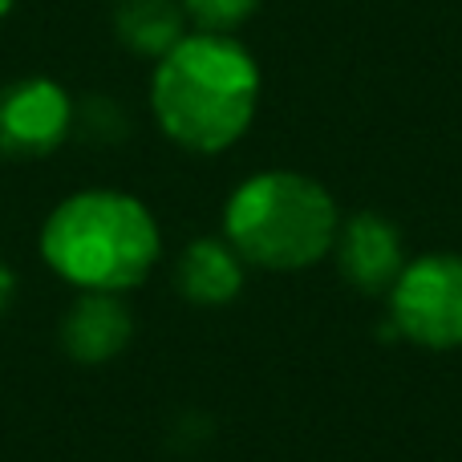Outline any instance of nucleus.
I'll return each mask as SVG.
<instances>
[{"mask_svg":"<svg viewBox=\"0 0 462 462\" xmlns=\"http://www.w3.org/2000/svg\"><path fill=\"white\" fill-rule=\"evenodd\" d=\"M8 8H13V0H0V16H8Z\"/></svg>","mask_w":462,"mask_h":462,"instance_id":"f8f14e48","label":"nucleus"},{"mask_svg":"<svg viewBox=\"0 0 462 462\" xmlns=\"http://www.w3.org/2000/svg\"><path fill=\"white\" fill-rule=\"evenodd\" d=\"M337 203L317 179L296 171H260L231 191L224 239L244 263L268 272H300L337 244Z\"/></svg>","mask_w":462,"mask_h":462,"instance_id":"7ed1b4c3","label":"nucleus"},{"mask_svg":"<svg viewBox=\"0 0 462 462\" xmlns=\"http://www.w3.org/2000/svg\"><path fill=\"white\" fill-rule=\"evenodd\" d=\"M187 21L199 24V32H231L260 8V0H179Z\"/></svg>","mask_w":462,"mask_h":462,"instance_id":"9d476101","label":"nucleus"},{"mask_svg":"<svg viewBox=\"0 0 462 462\" xmlns=\"http://www.w3.org/2000/svg\"><path fill=\"white\" fill-rule=\"evenodd\" d=\"M13 296H16V272L8 268L5 260H0V312L13 304Z\"/></svg>","mask_w":462,"mask_h":462,"instance_id":"9b49d317","label":"nucleus"},{"mask_svg":"<svg viewBox=\"0 0 462 462\" xmlns=\"http://www.w3.org/2000/svg\"><path fill=\"white\" fill-rule=\"evenodd\" d=\"M114 32L130 53L159 61L187 37V13L179 0H118Z\"/></svg>","mask_w":462,"mask_h":462,"instance_id":"1a4fd4ad","label":"nucleus"},{"mask_svg":"<svg viewBox=\"0 0 462 462\" xmlns=\"http://www.w3.org/2000/svg\"><path fill=\"white\" fill-rule=\"evenodd\" d=\"M73 97L53 78H16L0 86V154L45 159L69 138Z\"/></svg>","mask_w":462,"mask_h":462,"instance_id":"39448f33","label":"nucleus"},{"mask_svg":"<svg viewBox=\"0 0 462 462\" xmlns=\"http://www.w3.org/2000/svg\"><path fill=\"white\" fill-rule=\"evenodd\" d=\"M175 284L191 304L224 309L244 288V260H239V252L227 239H211V236L191 239L183 247V255H179Z\"/></svg>","mask_w":462,"mask_h":462,"instance_id":"6e6552de","label":"nucleus"},{"mask_svg":"<svg viewBox=\"0 0 462 462\" xmlns=\"http://www.w3.org/2000/svg\"><path fill=\"white\" fill-rule=\"evenodd\" d=\"M260 102V65L227 32H187L151 78L162 134L195 154H219L247 134Z\"/></svg>","mask_w":462,"mask_h":462,"instance_id":"f257e3e1","label":"nucleus"},{"mask_svg":"<svg viewBox=\"0 0 462 462\" xmlns=\"http://www.w3.org/2000/svg\"><path fill=\"white\" fill-rule=\"evenodd\" d=\"M162 236L143 199L126 191H78L41 227L45 263L81 292H126L159 263Z\"/></svg>","mask_w":462,"mask_h":462,"instance_id":"f03ea898","label":"nucleus"},{"mask_svg":"<svg viewBox=\"0 0 462 462\" xmlns=\"http://www.w3.org/2000/svg\"><path fill=\"white\" fill-rule=\"evenodd\" d=\"M390 325L422 349L462 345V255L439 252L406 263L390 288Z\"/></svg>","mask_w":462,"mask_h":462,"instance_id":"20e7f679","label":"nucleus"},{"mask_svg":"<svg viewBox=\"0 0 462 462\" xmlns=\"http://www.w3.org/2000/svg\"><path fill=\"white\" fill-rule=\"evenodd\" d=\"M134 317L118 292H81L61 317V345L81 365H102L130 345Z\"/></svg>","mask_w":462,"mask_h":462,"instance_id":"0eeeda50","label":"nucleus"},{"mask_svg":"<svg viewBox=\"0 0 462 462\" xmlns=\"http://www.w3.org/2000/svg\"><path fill=\"white\" fill-rule=\"evenodd\" d=\"M337 268L361 292H385L406 268V247L402 231L377 211H361L337 231Z\"/></svg>","mask_w":462,"mask_h":462,"instance_id":"423d86ee","label":"nucleus"}]
</instances>
